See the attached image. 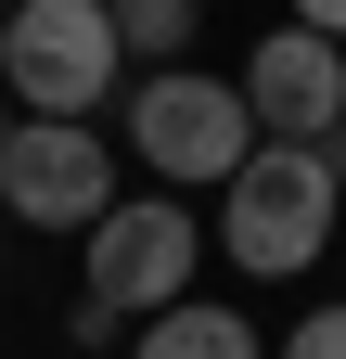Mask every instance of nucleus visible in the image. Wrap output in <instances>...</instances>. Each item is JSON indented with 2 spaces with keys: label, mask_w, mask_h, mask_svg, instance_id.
Returning a JSON list of instances; mask_svg holds the SVG:
<instances>
[{
  "label": "nucleus",
  "mask_w": 346,
  "mask_h": 359,
  "mask_svg": "<svg viewBox=\"0 0 346 359\" xmlns=\"http://www.w3.org/2000/svg\"><path fill=\"white\" fill-rule=\"evenodd\" d=\"M128 359H270V346H256V321H231V308L180 295L167 321H141V346H128Z\"/></svg>",
  "instance_id": "7"
},
{
  "label": "nucleus",
  "mask_w": 346,
  "mask_h": 359,
  "mask_svg": "<svg viewBox=\"0 0 346 359\" xmlns=\"http://www.w3.org/2000/svg\"><path fill=\"white\" fill-rule=\"evenodd\" d=\"M116 0H26L13 13V103L26 116H64V128H90V103L116 90Z\"/></svg>",
  "instance_id": "3"
},
{
  "label": "nucleus",
  "mask_w": 346,
  "mask_h": 359,
  "mask_svg": "<svg viewBox=\"0 0 346 359\" xmlns=\"http://www.w3.org/2000/svg\"><path fill=\"white\" fill-rule=\"evenodd\" d=\"M282 359H346V308H308V321L282 334Z\"/></svg>",
  "instance_id": "9"
},
{
  "label": "nucleus",
  "mask_w": 346,
  "mask_h": 359,
  "mask_svg": "<svg viewBox=\"0 0 346 359\" xmlns=\"http://www.w3.org/2000/svg\"><path fill=\"white\" fill-rule=\"evenodd\" d=\"M321 167H333V193H346V128H333V142H321Z\"/></svg>",
  "instance_id": "11"
},
{
  "label": "nucleus",
  "mask_w": 346,
  "mask_h": 359,
  "mask_svg": "<svg viewBox=\"0 0 346 359\" xmlns=\"http://www.w3.org/2000/svg\"><path fill=\"white\" fill-rule=\"evenodd\" d=\"M244 116H256V142H333L346 128V52L333 39H308V26H270L244 52Z\"/></svg>",
  "instance_id": "6"
},
{
  "label": "nucleus",
  "mask_w": 346,
  "mask_h": 359,
  "mask_svg": "<svg viewBox=\"0 0 346 359\" xmlns=\"http://www.w3.org/2000/svg\"><path fill=\"white\" fill-rule=\"evenodd\" d=\"M193 257H205V231H193V205H180V193L116 205L103 231H90V308H103V321H116V308L167 321V308L193 295Z\"/></svg>",
  "instance_id": "5"
},
{
  "label": "nucleus",
  "mask_w": 346,
  "mask_h": 359,
  "mask_svg": "<svg viewBox=\"0 0 346 359\" xmlns=\"http://www.w3.org/2000/svg\"><path fill=\"white\" fill-rule=\"evenodd\" d=\"M13 128H26V116H13V103H0V142H13Z\"/></svg>",
  "instance_id": "13"
},
{
  "label": "nucleus",
  "mask_w": 346,
  "mask_h": 359,
  "mask_svg": "<svg viewBox=\"0 0 346 359\" xmlns=\"http://www.w3.org/2000/svg\"><path fill=\"white\" fill-rule=\"evenodd\" d=\"M0 13H26V0H0Z\"/></svg>",
  "instance_id": "14"
},
{
  "label": "nucleus",
  "mask_w": 346,
  "mask_h": 359,
  "mask_svg": "<svg viewBox=\"0 0 346 359\" xmlns=\"http://www.w3.org/2000/svg\"><path fill=\"white\" fill-rule=\"evenodd\" d=\"M128 154H141L167 193H205V180H244L256 154V116H244V77H205V65H154L128 90Z\"/></svg>",
  "instance_id": "2"
},
{
  "label": "nucleus",
  "mask_w": 346,
  "mask_h": 359,
  "mask_svg": "<svg viewBox=\"0 0 346 359\" xmlns=\"http://www.w3.org/2000/svg\"><path fill=\"white\" fill-rule=\"evenodd\" d=\"M333 231H346V193H333V167L308 142H256L244 180L219 193V244H231V269H256V283H295L308 257H333Z\"/></svg>",
  "instance_id": "1"
},
{
  "label": "nucleus",
  "mask_w": 346,
  "mask_h": 359,
  "mask_svg": "<svg viewBox=\"0 0 346 359\" xmlns=\"http://www.w3.org/2000/svg\"><path fill=\"white\" fill-rule=\"evenodd\" d=\"M295 26H308V39H333V52H346V0H295Z\"/></svg>",
  "instance_id": "10"
},
{
  "label": "nucleus",
  "mask_w": 346,
  "mask_h": 359,
  "mask_svg": "<svg viewBox=\"0 0 346 359\" xmlns=\"http://www.w3.org/2000/svg\"><path fill=\"white\" fill-rule=\"evenodd\" d=\"M0 65H13V13H0Z\"/></svg>",
  "instance_id": "12"
},
{
  "label": "nucleus",
  "mask_w": 346,
  "mask_h": 359,
  "mask_svg": "<svg viewBox=\"0 0 346 359\" xmlns=\"http://www.w3.org/2000/svg\"><path fill=\"white\" fill-rule=\"evenodd\" d=\"M205 26V0H116V52H180Z\"/></svg>",
  "instance_id": "8"
},
{
  "label": "nucleus",
  "mask_w": 346,
  "mask_h": 359,
  "mask_svg": "<svg viewBox=\"0 0 346 359\" xmlns=\"http://www.w3.org/2000/svg\"><path fill=\"white\" fill-rule=\"evenodd\" d=\"M0 218H26V231H103L116 218V142L64 128V116H26L0 142Z\"/></svg>",
  "instance_id": "4"
}]
</instances>
